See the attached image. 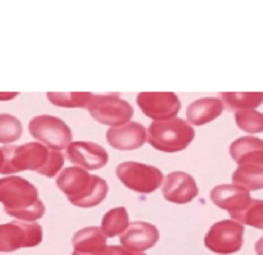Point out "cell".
<instances>
[{
    "label": "cell",
    "instance_id": "6da1fadb",
    "mask_svg": "<svg viewBox=\"0 0 263 255\" xmlns=\"http://www.w3.org/2000/svg\"><path fill=\"white\" fill-rule=\"evenodd\" d=\"M4 164L0 173L12 174L22 171L37 172L41 176L53 179L64 166L61 151L49 150L41 143H27L20 146H3Z\"/></svg>",
    "mask_w": 263,
    "mask_h": 255
},
{
    "label": "cell",
    "instance_id": "7a4b0ae2",
    "mask_svg": "<svg viewBox=\"0 0 263 255\" xmlns=\"http://www.w3.org/2000/svg\"><path fill=\"white\" fill-rule=\"evenodd\" d=\"M0 203L8 215L26 222L40 220L45 213L35 185L18 176L0 179Z\"/></svg>",
    "mask_w": 263,
    "mask_h": 255
},
{
    "label": "cell",
    "instance_id": "3957f363",
    "mask_svg": "<svg viewBox=\"0 0 263 255\" xmlns=\"http://www.w3.org/2000/svg\"><path fill=\"white\" fill-rule=\"evenodd\" d=\"M57 187L71 204L80 208H92L107 198L108 184L81 167H68L57 177Z\"/></svg>",
    "mask_w": 263,
    "mask_h": 255
},
{
    "label": "cell",
    "instance_id": "277c9868",
    "mask_svg": "<svg viewBox=\"0 0 263 255\" xmlns=\"http://www.w3.org/2000/svg\"><path fill=\"white\" fill-rule=\"evenodd\" d=\"M195 138V131L181 118H168L152 122L148 131V143L163 153L185 150Z\"/></svg>",
    "mask_w": 263,
    "mask_h": 255
},
{
    "label": "cell",
    "instance_id": "5b68a950",
    "mask_svg": "<svg viewBox=\"0 0 263 255\" xmlns=\"http://www.w3.org/2000/svg\"><path fill=\"white\" fill-rule=\"evenodd\" d=\"M116 174L127 189L144 195L158 190L163 182V173L157 167L138 162H123L118 164Z\"/></svg>",
    "mask_w": 263,
    "mask_h": 255
},
{
    "label": "cell",
    "instance_id": "8992f818",
    "mask_svg": "<svg viewBox=\"0 0 263 255\" xmlns=\"http://www.w3.org/2000/svg\"><path fill=\"white\" fill-rule=\"evenodd\" d=\"M87 110L97 122L110 127H118L130 122L134 115L130 103L117 94L94 95L87 105Z\"/></svg>",
    "mask_w": 263,
    "mask_h": 255
},
{
    "label": "cell",
    "instance_id": "52a82bcc",
    "mask_svg": "<svg viewBox=\"0 0 263 255\" xmlns=\"http://www.w3.org/2000/svg\"><path fill=\"white\" fill-rule=\"evenodd\" d=\"M28 131L33 139L53 150L61 151L72 143V131L64 121L54 115H37L28 123Z\"/></svg>",
    "mask_w": 263,
    "mask_h": 255
},
{
    "label": "cell",
    "instance_id": "ba28073f",
    "mask_svg": "<svg viewBox=\"0 0 263 255\" xmlns=\"http://www.w3.org/2000/svg\"><path fill=\"white\" fill-rule=\"evenodd\" d=\"M244 243V226L233 220L215 223L204 238V245L215 254L238 253Z\"/></svg>",
    "mask_w": 263,
    "mask_h": 255
},
{
    "label": "cell",
    "instance_id": "9c48e42d",
    "mask_svg": "<svg viewBox=\"0 0 263 255\" xmlns=\"http://www.w3.org/2000/svg\"><path fill=\"white\" fill-rule=\"evenodd\" d=\"M43 240V228L39 223L13 222L0 225V253H12L21 248H33Z\"/></svg>",
    "mask_w": 263,
    "mask_h": 255
},
{
    "label": "cell",
    "instance_id": "30bf717a",
    "mask_svg": "<svg viewBox=\"0 0 263 255\" xmlns=\"http://www.w3.org/2000/svg\"><path fill=\"white\" fill-rule=\"evenodd\" d=\"M136 103L143 114L154 121L176 117L181 103L174 92H141Z\"/></svg>",
    "mask_w": 263,
    "mask_h": 255
},
{
    "label": "cell",
    "instance_id": "8fae6325",
    "mask_svg": "<svg viewBox=\"0 0 263 255\" xmlns=\"http://www.w3.org/2000/svg\"><path fill=\"white\" fill-rule=\"evenodd\" d=\"M67 158L76 166L87 171H97L108 163L107 150L90 141H73L67 146Z\"/></svg>",
    "mask_w": 263,
    "mask_h": 255
},
{
    "label": "cell",
    "instance_id": "7c38bea8",
    "mask_svg": "<svg viewBox=\"0 0 263 255\" xmlns=\"http://www.w3.org/2000/svg\"><path fill=\"white\" fill-rule=\"evenodd\" d=\"M163 198L175 204H187L198 197L197 182L186 172L176 171L166 177L162 187Z\"/></svg>",
    "mask_w": 263,
    "mask_h": 255
},
{
    "label": "cell",
    "instance_id": "4fadbf2b",
    "mask_svg": "<svg viewBox=\"0 0 263 255\" xmlns=\"http://www.w3.org/2000/svg\"><path fill=\"white\" fill-rule=\"evenodd\" d=\"M211 200L216 207L228 210L231 218L246 209L251 203V194L247 189L235 184L218 185L211 190Z\"/></svg>",
    "mask_w": 263,
    "mask_h": 255
},
{
    "label": "cell",
    "instance_id": "5bb4252c",
    "mask_svg": "<svg viewBox=\"0 0 263 255\" xmlns=\"http://www.w3.org/2000/svg\"><path fill=\"white\" fill-rule=\"evenodd\" d=\"M159 240V231L148 222H133L121 233L120 243L123 248L135 253H143L153 248Z\"/></svg>",
    "mask_w": 263,
    "mask_h": 255
},
{
    "label": "cell",
    "instance_id": "9a60e30c",
    "mask_svg": "<svg viewBox=\"0 0 263 255\" xmlns=\"http://www.w3.org/2000/svg\"><path fill=\"white\" fill-rule=\"evenodd\" d=\"M107 141L113 149L131 151L141 148L146 141V128L138 122H127L107 131Z\"/></svg>",
    "mask_w": 263,
    "mask_h": 255
},
{
    "label": "cell",
    "instance_id": "2e32d148",
    "mask_svg": "<svg viewBox=\"0 0 263 255\" xmlns=\"http://www.w3.org/2000/svg\"><path fill=\"white\" fill-rule=\"evenodd\" d=\"M230 155L239 166H254L263 169V140L252 136L239 138L230 145Z\"/></svg>",
    "mask_w": 263,
    "mask_h": 255
},
{
    "label": "cell",
    "instance_id": "e0dca14e",
    "mask_svg": "<svg viewBox=\"0 0 263 255\" xmlns=\"http://www.w3.org/2000/svg\"><path fill=\"white\" fill-rule=\"evenodd\" d=\"M222 100L217 97H203L193 102L187 107L186 118L192 125L203 126L212 122L223 113Z\"/></svg>",
    "mask_w": 263,
    "mask_h": 255
},
{
    "label": "cell",
    "instance_id": "ac0fdd59",
    "mask_svg": "<svg viewBox=\"0 0 263 255\" xmlns=\"http://www.w3.org/2000/svg\"><path fill=\"white\" fill-rule=\"evenodd\" d=\"M74 251L80 254H94L107 246V236L99 227H86L77 231L72 239Z\"/></svg>",
    "mask_w": 263,
    "mask_h": 255
},
{
    "label": "cell",
    "instance_id": "d6986e66",
    "mask_svg": "<svg viewBox=\"0 0 263 255\" xmlns=\"http://www.w3.org/2000/svg\"><path fill=\"white\" fill-rule=\"evenodd\" d=\"M130 225L128 213L125 207H117L105 213L102 220V231L107 238H115L125 232Z\"/></svg>",
    "mask_w": 263,
    "mask_h": 255
},
{
    "label": "cell",
    "instance_id": "ffe728a7",
    "mask_svg": "<svg viewBox=\"0 0 263 255\" xmlns=\"http://www.w3.org/2000/svg\"><path fill=\"white\" fill-rule=\"evenodd\" d=\"M221 97L233 112L254 109L263 104V92H222Z\"/></svg>",
    "mask_w": 263,
    "mask_h": 255
},
{
    "label": "cell",
    "instance_id": "44dd1931",
    "mask_svg": "<svg viewBox=\"0 0 263 255\" xmlns=\"http://www.w3.org/2000/svg\"><path fill=\"white\" fill-rule=\"evenodd\" d=\"M233 182L248 191L263 189V169L254 166H239L233 173Z\"/></svg>",
    "mask_w": 263,
    "mask_h": 255
},
{
    "label": "cell",
    "instance_id": "7402d4cb",
    "mask_svg": "<svg viewBox=\"0 0 263 255\" xmlns=\"http://www.w3.org/2000/svg\"><path fill=\"white\" fill-rule=\"evenodd\" d=\"M94 95L90 92H48L46 97L51 104L61 108H87Z\"/></svg>",
    "mask_w": 263,
    "mask_h": 255
},
{
    "label": "cell",
    "instance_id": "603a6c76",
    "mask_svg": "<svg viewBox=\"0 0 263 255\" xmlns=\"http://www.w3.org/2000/svg\"><path fill=\"white\" fill-rule=\"evenodd\" d=\"M241 225L252 226L258 230H263V200L252 199L248 207L233 218Z\"/></svg>",
    "mask_w": 263,
    "mask_h": 255
},
{
    "label": "cell",
    "instance_id": "cb8c5ba5",
    "mask_svg": "<svg viewBox=\"0 0 263 255\" xmlns=\"http://www.w3.org/2000/svg\"><path fill=\"white\" fill-rule=\"evenodd\" d=\"M236 126L248 133L263 132V113L253 109L238 110L235 113Z\"/></svg>",
    "mask_w": 263,
    "mask_h": 255
},
{
    "label": "cell",
    "instance_id": "d4e9b609",
    "mask_svg": "<svg viewBox=\"0 0 263 255\" xmlns=\"http://www.w3.org/2000/svg\"><path fill=\"white\" fill-rule=\"evenodd\" d=\"M22 135V125L14 115L0 114V144L17 141Z\"/></svg>",
    "mask_w": 263,
    "mask_h": 255
},
{
    "label": "cell",
    "instance_id": "484cf974",
    "mask_svg": "<svg viewBox=\"0 0 263 255\" xmlns=\"http://www.w3.org/2000/svg\"><path fill=\"white\" fill-rule=\"evenodd\" d=\"M72 255H145V254L135 253V251L128 250V249L123 248V246L121 248V246L112 245V246H105V248H103L102 250L97 251V253L94 254H80L77 253V251H73V254Z\"/></svg>",
    "mask_w": 263,
    "mask_h": 255
},
{
    "label": "cell",
    "instance_id": "4316f807",
    "mask_svg": "<svg viewBox=\"0 0 263 255\" xmlns=\"http://www.w3.org/2000/svg\"><path fill=\"white\" fill-rule=\"evenodd\" d=\"M254 249H256L257 255H263V238H261L258 241H257Z\"/></svg>",
    "mask_w": 263,
    "mask_h": 255
},
{
    "label": "cell",
    "instance_id": "83f0119b",
    "mask_svg": "<svg viewBox=\"0 0 263 255\" xmlns=\"http://www.w3.org/2000/svg\"><path fill=\"white\" fill-rule=\"evenodd\" d=\"M18 94H8V92H0V100H9L17 96Z\"/></svg>",
    "mask_w": 263,
    "mask_h": 255
},
{
    "label": "cell",
    "instance_id": "f1b7e54d",
    "mask_svg": "<svg viewBox=\"0 0 263 255\" xmlns=\"http://www.w3.org/2000/svg\"><path fill=\"white\" fill-rule=\"evenodd\" d=\"M3 164H4V154H3L2 148H0V169H2Z\"/></svg>",
    "mask_w": 263,
    "mask_h": 255
}]
</instances>
